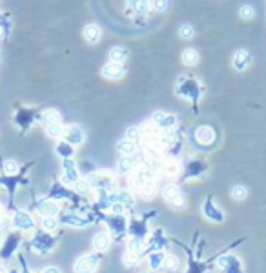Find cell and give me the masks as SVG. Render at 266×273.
Returning a JSON list of instances; mask_svg holds the SVG:
<instances>
[{"label": "cell", "mask_w": 266, "mask_h": 273, "mask_svg": "<svg viewBox=\"0 0 266 273\" xmlns=\"http://www.w3.org/2000/svg\"><path fill=\"white\" fill-rule=\"evenodd\" d=\"M133 182L139 184V186H146V184H152L155 182V175H153V169L148 166H141L137 167V171L133 175Z\"/></svg>", "instance_id": "5b68a950"}, {"label": "cell", "mask_w": 266, "mask_h": 273, "mask_svg": "<svg viewBox=\"0 0 266 273\" xmlns=\"http://www.w3.org/2000/svg\"><path fill=\"white\" fill-rule=\"evenodd\" d=\"M141 135H142V133H141V129L133 128V126H131V128H128V131H126V138H129V140H137Z\"/></svg>", "instance_id": "ab89813d"}, {"label": "cell", "mask_w": 266, "mask_h": 273, "mask_svg": "<svg viewBox=\"0 0 266 273\" xmlns=\"http://www.w3.org/2000/svg\"><path fill=\"white\" fill-rule=\"evenodd\" d=\"M75 190L78 191V193H88V191H90V182L77 181L75 182Z\"/></svg>", "instance_id": "60d3db41"}, {"label": "cell", "mask_w": 266, "mask_h": 273, "mask_svg": "<svg viewBox=\"0 0 266 273\" xmlns=\"http://www.w3.org/2000/svg\"><path fill=\"white\" fill-rule=\"evenodd\" d=\"M16 244H18V237L16 235H11L8 239V243H6V246H4V248H6V250H2V255H4V257H8L9 253H11V251L15 250V246Z\"/></svg>", "instance_id": "83f0119b"}, {"label": "cell", "mask_w": 266, "mask_h": 273, "mask_svg": "<svg viewBox=\"0 0 266 273\" xmlns=\"http://www.w3.org/2000/svg\"><path fill=\"white\" fill-rule=\"evenodd\" d=\"M162 195L166 198L168 202L172 206H179V208H183L184 204V193L177 186H166L164 191H162Z\"/></svg>", "instance_id": "277c9868"}, {"label": "cell", "mask_w": 266, "mask_h": 273, "mask_svg": "<svg viewBox=\"0 0 266 273\" xmlns=\"http://www.w3.org/2000/svg\"><path fill=\"white\" fill-rule=\"evenodd\" d=\"M253 13H255V11H253V8H251V6H243V8H241V11H239V15L243 16L244 20H250V18H253Z\"/></svg>", "instance_id": "f35d334b"}, {"label": "cell", "mask_w": 266, "mask_h": 273, "mask_svg": "<svg viewBox=\"0 0 266 273\" xmlns=\"http://www.w3.org/2000/svg\"><path fill=\"white\" fill-rule=\"evenodd\" d=\"M150 246H152V248H164V246H166V239L162 237V233H160V231H155L153 241L150 243Z\"/></svg>", "instance_id": "1f68e13d"}, {"label": "cell", "mask_w": 266, "mask_h": 273, "mask_svg": "<svg viewBox=\"0 0 266 273\" xmlns=\"http://www.w3.org/2000/svg\"><path fill=\"white\" fill-rule=\"evenodd\" d=\"M0 226H4V219H2V210H0Z\"/></svg>", "instance_id": "f6af8a7d"}, {"label": "cell", "mask_w": 266, "mask_h": 273, "mask_svg": "<svg viewBox=\"0 0 266 273\" xmlns=\"http://www.w3.org/2000/svg\"><path fill=\"white\" fill-rule=\"evenodd\" d=\"M153 124L157 126L159 129H172L177 126V117L172 113H162V111H157V113L153 115Z\"/></svg>", "instance_id": "7a4b0ae2"}, {"label": "cell", "mask_w": 266, "mask_h": 273, "mask_svg": "<svg viewBox=\"0 0 266 273\" xmlns=\"http://www.w3.org/2000/svg\"><path fill=\"white\" fill-rule=\"evenodd\" d=\"M131 169H133V159H129V155H124V159L119 160V171L126 175Z\"/></svg>", "instance_id": "484cf974"}, {"label": "cell", "mask_w": 266, "mask_h": 273, "mask_svg": "<svg viewBox=\"0 0 266 273\" xmlns=\"http://www.w3.org/2000/svg\"><path fill=\"white\" fill-rule=\"evenodd\" d=\"M162 264H164V255H162V253H153V255H150V266H152L153 270L160 268Z\"/></svg>", "instance_id": "4dcf8cb0"}, {"label": "cell", "mask_w": 266, "mask_h": 273, "mask_svg": "<svg viewBox=\"0 0 266 273\" xmlns=\"http://www.w3.org/2000/svg\"><path fill=\"white\" fill-rule=\"evenodd\" d=\"M232 197L235 198V200H243V198L246 197V188H243V186H235V188L232 190Z\"/></svg>", "instance_id": "8d00e7d4"}, {"label": "cell", "mask_w": 266, "mask_h": 273, "mask_svg": "<svg viewBox=\"0 0 266 273\" xmlns=\"http://www.w3.org/2000/svg\"><path fill=\"white\" fill-rule=\"evenodd\" d=\"M197 62H199V53L195 51V49H191V47L184 49V53H183V64L184 66H195Z\"/></svg>", "instance_id": "7402d4cb"}, {"label": "cell", "mask_w": 266, "mask_h": 273, "mask_svg": "<svg viewBox=\"0 0 266 273\" xmlns=\"http://www.w3.org/2000/svg\"><path fill=\"white\" fill-rule=\"evenodd\" d=\"M16 171H18V164H16V160H6V164H4V173L15 175Z\"/></svg>", "instance_id": "d6a6232c"}, {"label": "cell", "mask_w": 266, "mask_h": 273, "mask_svg": "<svg viewBox=\"0 0 266 273\" xmlns=\"http://www.w3.org/2000/svg\"><path fill=\"white\" fill-rule=\"evenodd\" d=\"M42 226H44V229H46V231H53V229H57L59 222H57L53 217H44V220H42Z\"/></svg>", "instance_id": "836d02e7"}, {"label": "cell", "mask_w": 266, "mask_h": 273, "mask_svg": "<svg viewBox=\"0 0 266 273\" xmlns=\"http://www.w3.org/2000/svg\"><path fill=\"white\" fill-rule=\"evenodd\" d=\"M117 148H119V152L124 153V155H133V153H135V140L122 138V140H119Z\"/></svg>", "instance_id": "44dd1931"}, {"label": "cell", "mask_w": 266, "mask_h": 273, "mask_svg": "<svg viewBox=\"0 0 266 273\" xmlns=\"http://www.w3.org/2000/svg\"><path fill=\"white\" fill-rule=\"evenodd\" d=\"M42 122H44V126L62 122L61 113H59V111H55V109H47V111H44V115H42Z\"/></svg>", "instance_id": "603a6c76"}, {"label": "cell", "mask_w": 266, "mask_h": 273, "mask_svg": "<svg viewBox=\"0 0 266 273\" xmlns=\"http://www.w3.org/2000/svg\"><path fill=\"white\" fill-rule=\"evenodd\" d=\"M250 62H251L250 53L244 51V49H239V51H235V55H234L232 64H234V68H235L237 71H244V69H248Z\"/></svg>", "instance_id": "30bf717a"}, {"label": "cell", "mask_w": 266, "mask_h": 273, "mask_svg": "<svg viewBox=\"0 0 266 273\" xmlns=\"http://www.w3.org/2000/svg\"><path fill=\"white\" fill-rule=\"evenodd\" d=\"M64 138H66V142H69L71 146H78L84 142V131L80 126H75V124H71L68 128L64 129Z\"/></svg>", "instance_id": "3957f363"}, {"label": "cell", "mask_w": 266, "mask_h": 273, "mask_svg": "<svg viewBox=\"0 0 266 273\" xmlns=\"http://www.w3.org/2000/svg\"><path fill=\"white\" fill-rule=\"evenodd\" d=\"M128 4L139 16L148 15V11H150V2L148 0H128Z\"/></svg>", "instance_id": "ac0fdd59"}, {"label": "cell", "mask_w": 266, "mask_h": 273, "mask_svg": "<svg viewBox=\"0 0 266 273\" xmlns=\"http://www.w3.org/2000/svg\"><path fill=\"white\" fill-rule=\"evenodd\" d=\"M203 213L206 215V219L213 220V222H220V220L224 219L222 212L215 208V204H213L212 200H206L204 202V206H203Z\"/></svg>", "instance_id": "5bb4252c"}, {"label": "cell", "mask_w": 266, "mask_h": 273, "mask_svg": "<svg viewBox=\"0 0 266 273\" xmlns=\"http://www.w3.org/2000/svg\"><path fill=\"white\" fill-rule=\"evenodd\" d=\"M8 24L6 22H2V20H0V38H4L6 37V35H8Z\"/></svg>", "instance_id": "7bdbcfd3"}, {"label": "cell", "mask_w": 266, "mask_h": 273, "mask_svg": "<svg viewBox=\"0 0 266 273\" xmlns=\"http://www.w3.org/2000/svg\"><path fill=\"white\" fill-rule=\"evenodd\" d=\"M152 6L155 11L162 13V11H166L168 9V0H152Z\"/></svg>", "instance_id": "74e56055"}, {"label": "cell", "mask_w": 266, "mask_h": 273, "mask_svg": "<svg viewBox=\"0 0 266 273\" xmlns=\"http://www.w3.org/2000/svg\"><path fill=\"white\" fill-rule=\"evenodd\" d=\"M0 244H2V237H0Z\"/></svg>", "instance_id": "7dc6e473"}, {"label": "cell", "mask_w": 266, "mask_h": 273, "mask_svg": "<svg viewBox=\"0 0 266 273\" xmlns=\"http://www.w3.org/2000/svg\"><path fill=\"white\" fill-rule=\"evenodd\" d=\"M0 273H6V270H4V268H0Z\"/></svg>", "instance_id": "bcb514c9"}, {"label": "cell", "mask_w": 266, "mask_h": 273, "mask_svg": "<svg viewBox=\"0 0 266 273\" xmlns=\"http://www.w3.org/2000/svg\"><path fill=\"white\" fill-rule=\"evenodd\" d=\"M164 264H166L170 270H175V268L179 266V258L173 257V255H168V257H164Z\"/></svg>", "instance_id": "b9f144b4"}, {"label": "cell", "mask_w": 266, "mask_h": 273, "mask_svg": "<svg viewBox=\"0 0 266 273\" xmlns=\"http://www.w3.org/2000/svg\"><path fill=\"white\" fill-rule=\"evenodd\" d=\"M38 212L42 213L44 217H55L59 213V204L53 200H44V202H38Z\"/></svg>", "instance_id": "2e32d148"}, {"label": "cell", "mask_w": 266, "mask_h": 273, "mask_svg": "<svg viewBox=\"0 0 266 273\" xmlns=\"http://www.w3.org/2000/svg\"><path fill=\"white\" fill-rule=\"evenodd\" d=\"M62 167H64V182L75 184V182L78 181V171H77V167H75V162L71 159H64Z\"/></svg>", "instance_id": "8fae6325"}, {"label": "cell", "mask_w": 266, "mask_h": 273, "mask_svg": "<svg viewBox=\"0 0 266 273\" xmlns=\"http://www.w3.org/2000/svg\"><path fill=\"white\" fill-rule=\"evenodd\" d=\"M204 171V164L203 162H191L188 166V171H186V177H201V173Z\"/></svg>", "instance_id": "cb8c5ba5"}, {"label": "cell", "mask_w": 266, "mask_h": 273, "mask_svg": "<svg viewBox=\"0 0 266 273\" xmlns=\"http://www.w3.org/2000/svg\"><path fill=\"white\" fill-rule=\"evenodd\" d=\"M144 233H146L144 222H137V220H133V224H131V235L135 237V239H141V241H142Z\"/></svg>", "instance_id": "d4e9b609"}, {"label": "cell", "mask_w": 266, "mask_h": 273, "mask_svg": "<svg viewBox=\"0 0 266 273\" xmlns=\"http://www.w3.org/2000/svg\"><path fill=\"white\" fill-rule=\"evenodd\" d=\"M195 138H197L199 144H212L213 140H215V131H213L210 126H201V128L195 131Z\"/></svg>", "instance_id": "4fadbf2b"}, {"label": "cell", "mask_w": 266, "mask_h": 273, "mask_svg": "<svg viewBox=\"0 0 266 273\" xmlns=\"http://www.w3.org/2000/svg\"><path fill=\"white\" fill-rule=\"evenodd\" d=\"M46 131L49 136H53V138H57V136L64 135V128H62V122H57V124H49V126H46Z\"/></svg>", "instance_id": "4316f807"}, {"label": "cell", "mask_w": 266, "mask_h": 273, "mask_svg": "<svg viewBox=\"0 0 266 273\" xmlns=\"http://www.w3.org/2000/svg\"><path fill=\"white\" fill-rule=\"evenodd\" d=\"M44 273H61V270H59V268H46Z\"/></svg>", "instance_id": "ee69618b"}, {"label": "cell", "mask_w": 266, "mask_h": 273, "mask_svg": "<svg viewBox=\"0 0 266 273\" xmlns=\"http://www.w3.org/2000/svg\"><path fill=\"white\" fill-rule=\"evenodd\" d=\"M102 75L106 76V78H111V80H119V78L124 76V68H122V64L110 62V64H106L102 68Z\"/></svg>", "instance_id": "7c38bea8"}, {"label": "cell", "mask_w": 266, "mask_h": 273, "mask_svg": "<svg viewBox=\"0 0 266 273\" xmlns=\"http://www.w3.org/2000/svg\"><path fill=\"white\" fill-rule=\"evenodd\" d=\"M84 38L90 42V44H97L100 40V28L97 24H88L84 28Z\"/></svg>", "instance_id": "9a60e30c"}, {"label": "cell", "mask_w": 266, "mask_h": 273, "mask_svg": "<svg viewBox=\"0 0 266 273\" xmlns=\"http://www.w3.org/2000/svg\"><path fill=\"white\" fill-rule=\"evenodd\" d=\"M97 268V257L93 255H86V257L78 258L75 264V273H93Z\"/></svg>", "instance_id": "ba28073f"}, {"label": "cell", "mask_w": 266, "mask_h": 273, "mask_svg": "<svg viewBox=\"0 0 266 273\" xmlns=\"http://www.w3.org/2000/svg\"><path fill=\"white\" fill-rule=\"evenodd\" d=\"M111 226H113L117 237L124 233V219L122 217H111Z\"/></svg>", "instance_id": "f1b7e54d"}, {"label": "cell", "mask_w": 266, "mask_h": 273, "mask_svg": "<svg viewBox=\"0 0 266 273\" xmlns=\"http://www.w3.org/2000/svg\"><path fill=\"white\" fill-rule=\"evenodd\" d=\"M179 35H181V38H191L193 37V28H191L190 24H183L181 26V30H179Z\"/></svg>", "instance_id": "d590c367"}, {"label": "cell", "mask_w": 266, "mask_h": 273, "mask_svg": "<svg viewBox=\"0 0 266 273\" xmlns=\"http://www.w3.org/2000/svg\"><path fill=\"white\" fill-rule=\"evenodd\" d=\"M13 224H15V228H18V229L28 231V229H33V226H35V220H33V217H31L30 213L16 212L15 215H13Z\"/></svg>", "instance_id": "52a82bcc"}, {"label": "cell", "mask_w": 266, "mask_h": 273, "mask_svg": "<svg viewBox=\"0 0 266 273\" xmlns=\"http://www.w3.org/2000/svg\"><path fill=\"white\" fill-rule=\"evenodd\" d=\"M128 59V49L122 47V46H115L110 49V61L117 62V64H122V62Z\"/></svg>", "instance_id": "e0dca14e"}, {"label": "cell", "mask_w": 266, "mask_h": 273, "mask_svg": "<svg viewBox=\"0 0 266 273\" xmlns=\"http://www.w3.org/2000/svg\"><path fill=\"white\" fill-rule=\"evenodd\" d=\"M62 222L73 224V226H84V224H86V220H80L78 217H73V215H64V217H62Z\"/></svg>", "instance_id": "e575fe53"}, {"label": "cell", "mask_w": 266, "mask_h": 273, "mask_svg": "<svg viewBox=\"0 0 266 273\" xmlns=\"http://www.w3.org/2000/svg\"><path fill=\"white\" fill-rule=\"evenodd\" d=\"M177 171H179V162L177 160H168L164 164V173L166 175L173 177V175H177Z\"/></svg>", "instance_id": "f546056e"}, {"label": "cell", "mask_w": 266, "mask_h": 273, "mask_svg": "<svg viewBox=\"0 0 266 273\" xmlns=\"http://www.w3.org/2000/svg\"><path fill=\"white\" fill-rule=\"evenodd\" d=\"M53 244H55V241L49 235H46V233H38V235L33 239L31 246H33L37 251H40V253H44V251L51 250V248H53Z\"/></svg>", "instance_id": "9c48e42d"}, {"label": "cell", "mask_w": 266, "mask_h": 273, "mask_svg": "<svg viewBox=\"0 0 266 273\" xmlns=\"http://www.w3.org/2000/svg\"><path fill=\"white\" fill-rule=\"evenodd\" d=\"M203 91H204L203 86H201L199 80H195V78H184L183 82L179 84V88H177V93L186 97V99H190L191 102H197Z\"/></svg>", "instance_id": "6da1fadb"}, {"label": "cell", "mask_w": 266, "mask_h": 273, "mask_svg": "<svg viewBox=\"0 0 266 273\" xmlns=\"http://www.w3.org/2000/svg\"><path fill=\"white\" fill-rule=\"evenodd\" d=\"M219 264H220V268L224 270V273H243V268H241L239 258H235L234 255H224V257H220Z\"/></svg>", "instance_id": "8992f818"}, {"label": "cell", "mask_w": 266, "mask_h": 273, "mask_svg": "<svg viewBox=\"0 0 266 273\" xmlns=\"http://www.w3.org/2000/svg\"><path fill=\"white\" fill-rule=\"evenodd\" d=\"M57 153L62 155L64 159H71V157L75 155V148L69 144V142H66V140H61V142L57 144Z\"/></svg>", "instance_id": "d6986e66"}, {"label": "cell", "mask_w": 266, "mask_h": 273, "mask_svg": "<svg viewBox=\"0 0 266 273\" xmlns=\"http://www.w3.org/2000/svg\"><path fill=\"white\" fill-rule=\"evenodd\" d=\"M93 246L99 251H106L110 248V237H108V233H97L95 239H93Z\"/></svg>", "instance_id": "ffe728a7"}]
</instances>
